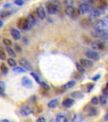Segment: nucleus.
<instances>
[{
    "label": "nucleus",
    "mask_w": 108,
    "mask_h": 122,
    "mask_svg": "<svg viewBox=\"0 0 108 122\" xmlns=\"http://www.w3.org/2000/svg\"><path fill=\"white\" fill-rule=\"evenodd\" d=\"M60 3L58 0H49L45 3V8L49 14H56L58 12Z\"/></svg>",
    "instance_id": "f257e3e1"
},
{
    "label": "nucleus",
    "mask_w": 108,
    "mask_h": 122,
    "mask_svg": "<svg viewBox=\"0 0 108 122\" xmlns=\"http://www.w3.org/2000/svg\"><path fill=\"white\" fill-rule=\"evenodd\" d=\"M92 26L94 29L100 30H106L108 29V20H96L92 23Z\"/></svg>",
    "instance_id": "f03ea898"
},
{
    "label": "nucleus",
    "mask_w": 108,
    "mask_h": 122,
    "mask_svg": "<svg viewBox=\"0 0 108 122\" xmlns=\"http://www.w3.org/2000/svg\"><path fill=\"white\" fill-rule=\"evenodd\" d=\"M65 13L68 16L72 17L73 19H75L78 17L80 14V11L78 8L73 7V6H67L65 8Z\"/></svg>",
    "instance_id": "7ed1b4c3"
},
{
    "label": "nucleus",
    "mask_w": 108,
    "mask_h": 122,
    "mask_svg": "<svg viewBox=\"0 0 108 122\" xmlns=\"http://www.w3.org/2000/svg\"><path fill=\"white\" fill-rule=\"evenodd\" d=\"M17 25L19 29L22 30H28V21L27 18L22 17L19 19L17 23Z\"/></svg>",
    "instance_id": "20e7f679"
},
{
    "label": "nucleus",
    "mask_w": 108,
    "mask_h": 122,
    "mask_svg": "<svg viewBox=\"0 0 108 122\" xmlns=\"http://www.w3.org/2000/svg\"><path fill=\"white\" fill-rule=\"evenodd\" d=\"M92 8V5L90 3H87V2H84L82 3L79 5V10L80 12L82 14H85V13H89Z\"/></svg>",
    "instance_id": "39448f33"
},
{
    "label": "nucleus",
    "mask_w": 108,
    "mask_h": 122,
    "mask_svg": "<svg viewBox=\"0 0 108 122\" xmlns=\"http://www.w3.org/2000/svg\"><path fill=\"white\" fill-rule=\"evenodd\" d=\"M91 46L93 49L96 50H103L106 48V44L103 41H101V40L93 41L91 44Z\"/></svg>",
    "instance_id": "423d86ee"
},
{
    "label": "nucleus",
    "mask_w": 108,
    "mask_h": 122,
    "mask_svg": "<svg viewBox=\"0 0 108 122\" xmlns=\"http://www.w3.org/2000/svg\"><path fill=\"white\" fill-rule=\"evenodd\" d=\"M85 56L94 61H99L100 59V54L94 50H88L85 52Z\"/></svg>",
    "instance_id": "0eeeda50"
},
{
    "label": "nucleus",
    "mask_w": 108,
    "mask_h": 122,
    "mask_svg": "<svg viewBox=\"0 0 108 122\" xmlns=\"http://www.w3.org/2000/svg\"><path fill=\"white\" fill-rule=\"evenodd\" d=\"M21 83L24 87L27 88H32L33 86V82L30 78H29L27 76H23L22 78V81Z\"/></svg>",
    "instance_id": "6e6552de"
},
{
    "label": "nucleus",
    "mask_w": 108,
    "mask_h": 122,
    "mask_svg": "<svg viewBox=\"0 0 108 122\" xmlns=\"http://www.w3.org/2000/svg\"><path fill=\"white\" fill-rule=\"evenodd\" d=\"M33 112L32 107L28 106V105H25L21 107L20 110V113L22 116H27L30 115Z\"/></svg>",
    "instance_id": "1a4fd4ad"
},
{
    "label": "nucleus",
    "mask_w": 108,
    "mask_h": 122,
    "mask_svg": "<svg viewBox=\"0 0 108 122\" xmlns=\"http://www.w3.org/2000/svg\"><path fill=\"white\" fill-rule=\"evenodd\" d=\"M19 64H20V66H22L23 67V68H24L26 70H32V65L29 62V61L27 59H25V58H21L19 60Z\"/></svg>",
    "instance_id": "9d476101"
},
{
    "label": "nucleus",
    "mask_w": 108,
    "mask_h": 122,
    "mask_svg": "<svg viewBox=\"0 0 108 122\" xmlns=\"http://www.w3.org/2000/svg\"><path fill=\"white\" fill-rule=\"evenodd\" d=\"M36 13H37V15L38 16V17L39 19H42V20H44L45 18V17H46L45 9L42 6H39V7L37 8V9H36Z\"/></svg>",
    "instance_id": "9b49d317"
},
{
    "label": "nucleus",
    "mask_w": 108,
    "mask_h": 122,
    "mask_svg": "<svg viewBox=\"0 0 108 122\" xmlns=\"http://www.w3.org/2000/svg\"><path fill=\"white\" fill-rule=\"evenodd\" d=\"M80 63L82 66H83L85 68H90L94 65V63L92 61L85 59H80Z\"/></svg>",
    "instance_id": "f8f14e48"
},
{
    "label": "nucleus",
    "mask_w": 108,
    "mask_h": 122,
    "mask_svg": "<svg viewBox=\"0 0 108 122\" xmlns=\"http://www.w3.org/2000/svg\"><path fill=\"white\" fill-rule=\"evenodd\" d=\"M10 34H11L12 38L15 40H18L20 39L21 34L20 32L18 29L15 28H11L10 29Z\"/></svg>",
    "instance_id": "ddd939ff"
},
{
    "label": "nucleus",
    "mask_w": 108,
    "mask_h": 122,
    "mask_svg": "<svg viewBox=\"0 0 108 122\" xmlns=\"http://www.w3.org/2000/svg\"><path fill=\"white\" fill-rule=\"evenodd\" d=\"M100 14H101V13H100V10L97 9H92L89 12V18L91 20L97 19L100 16Z\"/></svg>",
    "instance_id": "4468645a"
},
{
    "label": "nucleus",
    "mask_w": 108,
    "mask_h": 122,
    "mask_svg": "<svg viewBox=\"0 0 108 122\" xmlns=\"http://www.w3.org/2000/svg\"><path fill=\"white\" fill-rule=\"evenodd\" d=\"M74 102H75L74 99H71V98H67V99H64V101H63L62 106L64 107L69 108V107H71L73 105Z\"/></svg>",
    "instance_id": "2eb2a0df"
},
{
    "label": "nucleus",
    "mask_w": 108,
    "mask_h": 122,
    "mask_svg": "<svg viewBox=\"0 0 108 122\" xmlns=\"http://www.w3.org/2000/svg\"><path fill=\"white\" fill-rule=\"evenodd\" d=\"M86 111H87V115L89 116H95V115H97L99 113L98 111L97 110L96 108L91 106H89V107H88Z\"/></svg>",
    "instance_id": "dca6fc26"
},
{
    "label": "nucleus",
    "mask_w": 108,
    "mask_h": 122,
    "mask_svg": "<svg viewBox=\"0 0 108 122\" xmlns=\"http://www.w3.org/2000/svg\"><path fill=\"white\" fill-rule=\"evenodd\" d=\"M59 104V99H53L49 101L47 104V106L49 108H56Z\"/></svg>",
    "instance_id": "f3484780"
},
{
    "label": "nucleus",
    "mask_w": 108,
    "mask_h": 122,
    "mask_svg": "<svg viewBox=\"0 0 108 122\" xmlns=\"http://www.w3.org/2000/svg\"><path fill=\"white\" fill-rule=\"evenodd\" d=\"M76 81H74V80H72V81H68V83H66V84H64V85L62 86V88L63 90H66L70 89L71 88H72L73 86L75 85Z\"/></svg>",
    "instance_id": "a211bd4d"
},
{
    "label": "nucleus",
    "mask_w": 108,
    "mask_h": 122,
    "mask_svg": "<svg viewBox=\"0 0 108 122\" xmlns=\"http://www.w3.org/2000/svg\"><path fill=\"white\" fill-rule=\"evenodd\" d=\"M28 29H30L34 26V25L36 24V20L35 17L33 16L32 15H29V16L28 17Z\"/></svg>",
    "instance_id": "6ab92c4d"
},
{
    "label": "nucleus",
    "mask_w": 108,
    "mask_h": 122,
    "mask_svg": "<svg viewBox=\"0 0 108 122\" xmlns=\"http://www.w3.org/2000/svg\"><path fill=\"white\" fill-rule=\"evenodd\" d=\"M68 120L66 118V116L63 114L59 113V114H57L56 118V122H68Z\"/></svg>",
    "instance_id": "aec40b11"
},
{
    "label": "nucleus",
    "mask_w": 108,
    "mask_h": 122,
    "mask_svg": "<svg viewBox=\"0 0 108 122\" xmlns=\"http://www.w3.org/2000/svg\"><path fill=\"white\" fill-rule=\"evenodd\" d=\"M6 89L5 83L3 81H0V97H4V91Z\"/></svg>",
    "instance_id": "412c9836"
},
{
    "label": "nucleus",
    "mask_w": 108,
    "mask_h": 122,
    "mask_svg": "<svg viewBox=\"0 0 108 122\" xmlns=\"http://www.w3.org/2000/svg\"><path fill=\"white\" fill-rule=\"evenodd\" d=\"M71 95H72V97L75 98V99H82L84 97V95L80 91L73 92L71 93Z\"/></svg>",
    "instance_id": "4be33fe9"
},
{
    "label": "nucleus",
    "mask_w": 108,
    "mask_h": 122,
    "mask_svg": "<svg viewBox=\"0 0 108 122\" xmlns=\"http://www.w3.org/2000/svg\"><path fill=\"white\" fill-rule=\"evenodd\" d=\"M75 66H76V69H77V71H78V72H80V73L81 74H83L85 73V67H84L83 66H82L80 64V63L76 62Z\"/></svg>",
    "instance_id": "5701e85b"
},
{
    "label": "nucleus",
    "mask_w": 108,
    "mask_h": 122,
    "mask_svg": "<svg viewBox=\"0 0 108 122\" xmlns=\"http://www.w3.org/2000/svg\"><path fill=\"white\" fill-rule=\"evenodd\" d=\"M6 51L8 52V53L9 54V55H10L11 57H17V54H16V53H15V51L13 50L10 47H6Z\"/></svg>",
    "instance_id": "b1692460"
},
{
    "label": "nucleus",
    "mask_w": 108,
    "mask_h": 122,
    "mask_svg": "<svg viewBox=\"0 0 108 122\" xmlns=\"http://www.w3.org/2000/svg\"><path fill=\"white\" fill-rule=\"evenodd\" d=\"M13 71L17 73H22V72H26V69H25L24 68H22L21 67H14L13 68Z\"/></svg>",
    "instance_id": "393cba45"
},
{
    "label": "nucleus",
    "mask_w": 108,
    "mask_h": 122,
    "mask_svg": "<svg viewBox=\"0 0 108 122\" xmlns=\"http://www.w3.org/2000/svg\"><path fill=\"white\" fill-rule=\"evenodd\" d=\"M0 69L3 74H7L8 72V67L4 63H2L0 66Z\"/></svg>",
    "instance_id": "a878e982"
},
{
    "label": "nucleus",
    "mask_w": 108,
    "mask_h": 122,
    "mask_svg": "<svg viewBox=\"0 0 108 122\" xmlns=\"http://www.w3.org/2000/svg\"><path fill=\"white\" fill-rule=\"evenodd\" d=\"M107 98L108 97L104 95H101L99 96V102L102 105H105L107 103Z\"/></svg>",
    "instance_id": "bb28decb"
},
{
    "label": "nucleus",
    "mask_w": 108,
    "mask_h": 122,
    "mask_svg": "<svg viewBox=\"0 0 108 122\" xmlns=\"http://www.w3.org/2000/svg\"><path fill=\"white\" fill-rule=\"evenodd\" d=\"M8 64L11 67H15L17 66V62L15 61V59H13V58H9V59H8L7 60Z\"/></svg>",
    "instance_id": "cd10ccee"
},
{
    "label": "nucleus",
    "mask_w": 108,
    "mask_h": 122,
    "mask_svg": "<svg viewBox=\"0 0 108 122\" xmlns=\"http://www.w3.org/2000/svg\"><path fill=\"white\" fill-rule=\"evenodd\" d=\"M83 120H84V119L82 116H81L79 114H75L72 121H73V122H82Z\"/></svg>",
    "instance_id": "c85d7f7f"
},
{
    "label": "nucleus",
    "mask_w": 108,
    "mask_h": 122,
    "mask_svg": "<svg viewBox=\"0 0 108 122\" xmlns=\"http://www.w3.org/2000/svg\"><path fill=\"white\" fill-rule=\"evenodd\" d=\"M40 85L41 86V87L44 89L45 90H50V86L47 83H45L44 81H40Z\"/></svg>",
    "instance_id": "c756f323"
},
{
    "label": "nucleus",
    "mask_w": 108,
    "mask_h": 122,
    "mask_svg": "<svg viewBox=\"0 0 108 122\" xmlns=\"http://www.w3.org/2000/svg\"><path fill=\"white\" fill-rule=\"evenodd\" d=\"M81 22H83V24H81L83 26H85V25H87L88 26L89 25H90L91 24V19L90 18L88 19H83L82 20H81Z\"/></svg>",
    "instance_id": "7c9ffc66"
},
{
    "label": "nucleus",
    "mask_w": 108,
    "mask_h": 122,
    "mask_svg": "<svg viewBox=\"0 0 108 122\" xmlns=\"http://www.w3.org/2000/svg\"><path fill=\"white\" fill-rule=\"evenodd\" d=\"M11 13H12V12H11V11H7V10H6V11H2L0 15H1V17H3V18H4V17H8L9 15H11Z\"/></svg>",
    "instance_id": "2f4dec72"
},
{
    "label": "nucleus",
    "mask_w": 108,
    "mask_h": 122,
    "mask_svg": "<svg viewBox=\"0 0 108 122\" xmlns=\"http://www.w3.org/2000/svg\"><path fill=\"white\" fill-rule=\"evenodd\" d=\"M30 74L31 75V76L33 77V78H34V80H35V81H36L37 83L40 84V79H39V77L37 75V74H36V73H34V72H31L30 73Z\"/></svg>",
    "instance_id": "473e14b6"
},
{
    "label": "nucleus",
    "mask_w": 108,
    "mask_h": 122,
    "mask_svg": "<svg viewBox=\"0 0 108 122\" xmlns=\"http://www.w3.org/2000/svg\"><path fill=\"white\" fill-rule=\"evenodd\" d=\"M63 3L66 7L72 6L74 3L73 0H63Z\"/></svg>",
    "instance_id": "72a5a7b5"
},
{
    "label": "nucleus",
    "mask_w": 108,
    "mask_h": 122,
    "mask_svg": "<svg viewBox=\"0 0 108 122\" xmlns=\"http://www.w3.org/2000/svg\"><path fill=\"white\" fill-rule=\"evenodd\" d=\"M3 43L4 45L7 46H11L12 45V42L9 39H8V38H4L3 40Z\"/></svg>",
    "instance_id": "f704fd0d"
},
{
    "label": "nucleus",
    "mask_w": 108,
    "mask_h": 122,
    "mask_svg": "<svg viewBox=\"0 0 108 122\" xmlns=\"http://www.w3.org/2000/svg\"><path fill=\"white\" fill-rule=\"evenodd\" d=\"M90 102L92 104L97 105L99 104V99L97 97H94L91 99Z\"/></svg>",
    "instance_id": "c9c22d12"
},
{
    "label": "nucleus",
    "mask_w": 108,
    "mask_h": 122,
    "mask_svg": "<svg viewBox=\"0 0 108 122\" xmlns=\"http://www.w3.org/2000/svg\"><path fill=\"white\" fill-rule=\"evenodd\" d=\"M6 59V55L5 52L3 51V50H2L0 49V59L1 60H5Z\"/></svg>",
    "instance_id": "e433bc0d"
},
{
    "label": "nucleus",
    "mask_w": 108,
    "mask_h": 122,
    "mask_svg": "<svg viewBox=\"0 0 108 122\" xmlns=\"http://www.w3.org/2000/svg\"><path fill=\"white\" fill-rule=\"evenodd\" d=\"M87 92H90L92 90L94 86V84L92 83H90L87 84Z\"/></svg>",
    "instance_id": "4c0bfd02"
},
{
    "label": "nucleus",
    "mask_w": 108,
    "mask_h": 122,
    "mask_svg": "<svg viewBox=\"0 0 108 122\" xmlns=\"http://www.w3.org/2000/svg\"><path fill=\"white\" fill-rule=\"evenodd\" d=\"M25 2L23 0H15V3L18 6H22L24 4Z\"/></svg>",
    "instance_id": "58836bf2"
},
{
    "label": "nucleus",
    "mask_w": 108,
    "mask_h": 122,
    "mask_svg": "<svg viewBox=\"0 0 108 122\" xmlns=\"http://www.w3.org/2000/svg\"><path fill=\"white\" fill-rule=\"evenodd\" d=\"M100 78V74H97V75H95V76H94L92 78V80H93V81H97L98 80H99Z\"/></svg>",
    "instance_id": "ea45409f"
},
{
    "label": "nucleus",
    "mask_w": 108,
    "mask_h": 122,
    "mask_svg": "<svg viewBox=\"0 0 108 122\" xmlns=\"http://www.w3.org/2000/svg\"><path fill=\"white\" fill-rule=\"evenodd\" d=\"M37 122H45V119L44 117H39V118H38L37 120Z\"/></svg>",
    "instance_id": "a19ab883"
},
{
    "label": "nucleus",
    "mask_w": 108,
    "mask_h": 122,
    "mask_svg": "<svg viewBox=\"0 0 108 122\" xmlns=\"http://www.w3.org/2000/svg\"><path fill=\"white\" fill-rule=\"evenodd\" d=\"M103 95H104L105 96H106L107 97H108V90L106 88H105L104 90H103Z\"/></svg>",
    "instance_id": "79ce46f5"
},
{
    "label": "nucleus",
    "mask_w": 108,
    "mask_h": 122,
    "mask_svg": "<svg viewBox=\"0 0 108 122\" xmlns=\"http://www.w3.org/2000/svg\"><path fill=\"white\" fill-rule=\"evenodd\" d=\"M15 50H17V51H18V52L22 51V48H21L20 46H19L18 45H16V46H15Z\"/></svg>",
    "instance_id": "37998d69"
},
{
    "label": "nucleus",
    "mask_w": 108,
    "mask_h": 122,
    "mask_svg": "<svg viewBox=\"0 0 108 122\" xmlns=\"http://www.w3.org/2000/svg\"><path fill=\"white\" fill-rule=\"evenodd\" d=\"M104 120H105V121H108V112L104 115Z\"/></svg>",
    "instance_id": "c03bdc74"
},
{
    "label": "nucleus",
    "mask_w": 108,
    "mask_h": 122,
    "mask_svg": "<svg viewBox=\"0 0 108 122\" xmlns=\"http://www.w3.org/2000/svg\"><path fill=\"white\" fill-rule=\"evenodd\" d=\"M3 24H4L3 22V21H2V20H0V28L3 27Z\"/></svg>",
    "instance_id": "a18cd8bd"
},
{
    "label": "nucleus",
    "mask_w": 108,
    "mask_h": 122,
    "mask_svg": "<svg viewBox=\"0 0 108 122\" xmlns=\"http://www.w3.org/2000/svg\"><path fill=\"white\" fill-rule=\"evenodd\" d=\"M1 122H9V121L8 120H6V119H4V120H2Z\"/></svg>",
    "instance_id": "49530a36"
},
{
    "label": "nucleus",
    "mask_w": 108,
    "mask_h": 122,
    "mask_svg": "<svg viewBox=\"0 0 108 122\" xmlns=\"http://www.w3.org/2000/svg\"><path fill=\"white\" fill-rule=\"evenodd\" d=\"M10 6V4H6L4 5V7H9Z\"/></svg>",
    "instance_id": "de8ad7c7"
},
{
    "label": "nucleus",
    "mask_w": 108,
    "mask_h": 122,
    "mask_svg": "<svg viewBox=\"0 0 108 122\" xmlns=\"http://www.w3.org/2000/svg\"><path fill=\"white\" fill-rule=\"evenodd\" d=\"M106 88H107V89L108 90V83H107V84H106Z\"/></svg>",
    "instance_id": "09e8293b"
}]
</instances>
